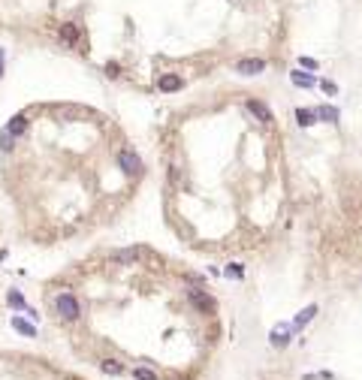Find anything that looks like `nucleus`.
Listing matches in <instances>:
<instances>
[{
	"instance_id": "obj_12",
	"label": "nucleus",
	"mask_w": 362,
	"mask_h": 380,
	"mask_svg": "<svg viewBox=\"0 0 362 380\" xmlns=\"http://www.w3.org/2000/svg\"><path fill=\"white\" fill-rule=\"evenodd\" d=\"M6 130L18 139V136H25V130H28V115H12L9 118V124H6Z\"/></svg>"
},
{
	"instance_id": "obj_11",
	"label": "nucleus",
	"mask_w": 362,
	"mask_h": 380,
	"mask_svg": "<svg viewBox=\"0 0 362 380\" xmlns=\"http://www.w3.org/2000/svg\"><path fill=\"white\" fill-rule=\"evenodd\" d=\"M290 82H293L296 88H314V85H317V79H314L311 73H302V69H293V73H290Z\"/></svg>"
},
{
	"instance_id": "obj_4",
	"label": "nucleus",
	"mask_w": 362,
	"mask_h": 380,
	"mask_svg": "<svg viewBox=\"0 0 362 380\" xmlns=\"http://www.w3.org/2000/svg\"><path fill=\"white\" fill-rule=\"evenodd\" d=\"M263 69H266L263 58H242V61L235 63V73L238 76H260Z\"/></svg>"
},
{
	"instance_id": "obj_20",
	"label": "nucleus",
	"mask_w": 362,
	"mask_h": 380,
	"mask_svg": "<svg viewBox=\"0 0 362 380\" xmlns=\"http://www.w3.org/2000/svg\"><path fill=\"white\" fill-rule=\"evenodd\" d=\"M133 374H136V380H157V374H154L151 368H136Z\"/></svg>"
},
{
	"instance_id": "obj_16",
	"label": "nucleus",
	"mask_w": 362,
	"mask_h": 380,
	"mask_svg": "<svg viewBox=\"0 0 362 380\" xmlns=\"http://www.w3.org/2000/svg\"><path fill=\"white\" fill-rule=\"evenodd\" d=\"M61 42L73 49V45L79 42V28H76V25H64V28H61Z\"/></svg>"
},
{
	"instance_id": "obj_21",
	"label": "nucleus",
	"mask_w": 362,
	"mask_h": 380,
	"mask_svg": "<svg viewBox=\"0 0 362 380\" xmlns=\"http://www.w3.org/2000/svg\"><path fill=\"white\" fill-rule=\"evenodd\" d=\"M299 66L302 69H320V63L314 61V58H299Z\"/></svg>"
},
{
	"instance_id": "obj_14",
	"label": "nucleus",
	"mask_w": 362,
	"mask_h": 380,
	"mask_svg": "<svg viewBox=\"0 0 362 380\" xmlns=\"http://www.w3.org/2000/svg\"><path fill=\"white\" fill-rule=\"evenodd\" d=\"M100 371L109 374V377H121V374H124V365L115 362V359H103V362H100Z\"/></svg>"
},
{
	"instance_id": "obj_13",
	"label": "nucleus",
	"mask_w": 362,
	"mask_h": 380,
	"mask_svg": "<svg viewBox=\"0 0 362 380\" xmlns=\"http://www.w3.org/2000/svg\"><path fill=\"white\" fill-rule=\"evenodd\" d=\"M320 121V115H317V109H296V124L299 127H311Z\"/></svg>"
},
{
	"instance_id": "obj_10",
	"label": "nucleus",
	"mask_w": 362,
	"mask_h": 380,
	"mask_svg": "<svg viewBox=\"0 0 362 380\" xmlns=\"http://www.w3.org/2000/svg\"><path fill=\"white\" fill-rule=\"evenodd\" d=\"M12 329H15L18 335H25V338H36V326L28 323L25 317H12Z\"/></svg>"
},
{
	"instance_id": "obj_22",
	"label": "nucleus",
	"mask_w": 362,
	"mask_h": 380,
	"mask_svg": "<svg viewBox=\"0 0 362 380\" xmlns=\"http://www.w3.org/2000/svg\"><path fill=\"white\" fill-rule=\"evenodd\" d=\"M320 88H323L326 94H338V85H335V82H326V79L320 82Z\"/></svg>"
},
{
	"instance_id": "obj_23",
	"label": "nucleus",
	"mask_w": 362,
	"mask_h": 380,
	"mask_svg": "<svg viewBox=\"0 0 362 380\" xmlns=\"http://www.w3.org/2000/svg\"><path fill=\"white\" fill-rule=\"evenodd\" d=\"M0 76H3V49H0Z\"/></svg>"
},
{
	"instance_id": "obj_2",
	"label": "nucleus",
	"mask_w": 362,
	"mask_h": 380,
	"mask_svg": "<svg viewBox=\"0 0 362 380\" xmlns=\"http://www.w3.org/2000/svg\"><path fill=\"white\" fill-rule=\"evenodd\" d=\"M118 166H121L130 178H139V175H142V169H145V166H142V160H139V154H136V151H130V148L118 151Z\"/></svg>"
},
{
	"instance_id": "obj_19",
	"label": "nucleus",
	"mask_w": 362,
	"mask_h": 380,
	"mask_svg": "<svg viewBox=\"0 0 362 380\" xmlns=\"http://www.w3.org/2000/svg\"><path fill=\"white\" fill-rule=\"evenodd\" d=\"M12 142H15V136L3 127V133H0V151H12Z\"/></svg>"
},
{
	"instance_id": "obj_8",
	"label": "nucleus",
	"mask_w": 362,
	"mask_h": 380,
	"mask_svg": "<svg viewBox=\"0 0 362 380\" xmlns=\"http://www.w3.org/2000/svg\"><path fill=\"white\" fill-rule=\"evenodd\" d=\"M6 302H9V308H18V311H25L28 317H33V320H39V314L33 311V308L28 305V302H25V296H21V293H15V290H12V293L6 296Z\"/></svg>"
},
{
	"instance_id": "obj_17",
	"label": "nucleus",
	"mask_w": 362,
	"mask_h": 380,
	"mask_svg": "<svg viewBox=\"0 0 362 380\" xmlns=\"http://www.w3.org/2000/svg\"><path fill=\"white\" fill-rule=\"evenodd\" d=\"M317 115H320V121H326V124H338V118H341L335 106H320V109H317Z\"/></svg>"
},
{
	"instance_id": "obj_15",
	"label": "nucleus",
	"mask_w": 362,
	"mask_h": 380,
	"mask_svg": "<svg viewBox=\"0 0 362 380\" xmlns=\"http://www.w3.org/2000/svg\"><path fill=\"white\" fill-rule=\"evenodd\" d=\"M314 314H317V305H308L305 311H299L296 320H293V329H302V326H308V323L314 320Z\"/></svg>"
},
{
	"instance_id": "obj_7",
	"label": "nucleus",
	"mask_w": 362,
	"mask_h": 380,
	"mask_svg": "<svg viewBox=\"0 0 362 380\" xmlns=\"http://www.w3.org/2000/svg\"><path fill=\"white\" fill-rule=\"evenodd\" d=\"M245 109L257 118V121H263V124H272V109L266 106V103H260V100H248L245 103Z\"/></svg>"
},
{
	"instance_id": "obj_1",
	"label": "nucleus",
	"mask_w": 362,
	"mask_h": 380,
	"mask_svg": "<svg viewBox=\"0 0 362 380\" xmlns=\"http://www.w3.org/2000/svg\"><path fill=\"white\" fill-rule=\"evenodd\" d=\"M55 308H58L61 320H66V323H76V320L82 317V305H79V299H76L73 293H61V296L55 299Z\"/></svg>"
},
{
	"instance_id": "obj_9",
	"label": "nucleus",
	"mask_w": 362,
	"mask_h": 380,
	"mask_svg": "<svg viewBox=\"0 0 362 380\" xmlns=\"http://www.w3.org/2000/svg\"><path fill=\"white\" fill-rule=\"evenodd\" d=\"M157 88H160L163 94H172V91H181V88H184V79H181V76H172V73H169V76H160V82H157Z\"/></svg>"
},
{
	"instance_id": "obj_3",
	"label": "nucleus",
	"mask_w": 362,
	"mask_h": 380,
	"mask_svg": "<svg viewBox=\"0 0 362 380\" xmlns=\"http://www.w3.org/2000/svg\"><path fill=\"white\" fill-rule=\"evenodd\" d=\"M187 299H190V305L197 308V311H202V314H211L218 305H214V299L208 296V293H202V290H187Z\"/></svg>"
},
{
	"instance_id": "obj_5",
	"label": "nucleus",
	"mask_w": 362,
	"mask_h": 380,
	"mask_svg": "<svg viewBox=\"0 0 362 380\" xmlns=\"http://www.w3.org/2000/svg\"><path fill=\"white\" fill-rule=\"evenodd\" d=\"M142 256H145V248H127V251L112 253V263H118V266H133V263H139Z\"/></svg>"
},
{
	"instance_id": "obj_18",
	"label": "nucleus",
	"mask_w": 362,
	"mask_h": 380,
	"mask_svg": "<svg viewBox=\"0 0 362 380\" xmlns=\"http://www.w3.org/2000/svg\"><path fill=\"white\" fill-rule=\"evenodd\" d=\"M224 275L232 278V281H242V278H245V266H242V263H230V266L224 269Z\"/></svg>"
},
{
	"instance_id": "obj_6",
	"label": "nucleus",
	"mask_w": 362,
	"mask_h": 380,
	"mask_svg": "<svg viewBox=\"0 0 362 380\" xmlns=\"http://www.w3.org/2000/svg\"><path fill=\"white\" fill-rule=\"evenodd\" d=\"M293 332H296L293 323H281V326H275V329H272V344H275V347H287L290 338H293Z\"/></svg>"
}]
</instances>
